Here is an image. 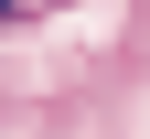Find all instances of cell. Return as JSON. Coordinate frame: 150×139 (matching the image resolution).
I'll use <instances>...</instances> for the list:
<instances>
[{
  "label": "cell",
  "mask_w": 150,
  "mask_h": 139,
  "mask_svg": "<svg viewBox=\"0 0 150 139\" xmlns=\"http://www.w3.org/2000/svg\"><path fill=\"white\" fill-rule=\"evenodd\" d=\"M54 11H75V0H0V32H32V22H54Z\"/></svg>",
  "instance_id": "6da1fadb"
}]
</instances>
